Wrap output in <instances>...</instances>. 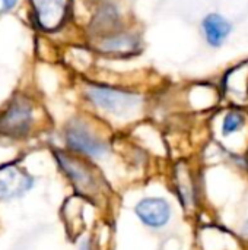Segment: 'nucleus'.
Returning <instances> with one entry per match:
<instances>
[{"instance_id":"nucleus-1","label":"nucleus","mask_w":248,"mask_h":250,"mask_svg":"<svg viewBox=\"0 0 248 250\" xmlns=\"http://www.w3.org/2000/svg\"><path fill=\"white\" fill-rule=\"evenodd\" d=\"M86 98L95 107L115 116H121L134 110L142 100L140 95L134 92L108 85H89L86 89Z\"/></svg>"},{"instance_id":"nucleus-2","label":"nucleus","mask_w":248,"mask_h":250,"mask_svg":"<svg viewBox=\"0 0 248 250\" xmlns=\"http://www.w3.org/2000/svg\"><path fill=\"white\" fill-rule=\"evenodd\" d=\"M56 160L80 195L91 198L98 192V180L85 163L61 151H56Z\"/></svg>"},{"instance_id":"nucleus-3","label":"nucleus","mask_w":248,"mask_h":250,"mask_svg":"<svg viewBox=\"0 0 248 250\" xmlns=\"http://www.w3.org/2000/svg\"><path fill=\"white\" fill-rule=\"evenodd\" d=\"M66 142L70 149L92 158L102 157L108 151L107 144L82 123H72L66 129Z\"/></svg>"},{"instance_id":"nucleus-4","label":"nucleus","mask_w":248,"mask_h":250,"mask_svg":"<svg viewBox=\"0 0 248 250\" xmlns=\"http://www.w3.org/2000/svg\"><path fill=\"white\" fill-rule=\"evenodd\" d=\"M32 120L31 107L26 103L16 101L0 114V133L6 136H22L29 130Z\"/></svg>"},{"instance_id":"nucleus-5","label":"nucleus","mask_w":248,"mask_h":250,"mask_svg":"<svg viewBox=\"0 0 248 250\" xmlns=\"http://www.w3.org/2000/svg\"><path fill=\"white\" fill-rule=\"evenodd\" d=\"M137 218L151 229L165 227L171 220V205L162 198H145L134 207Z\"/></svg>"},{"instance_id":"nucleus-6","label":"nucleus","mask_w":248,"mask_h":250,"mask_svg":"<svg viewBox=\"0 0 248 250\" xmlns=\"http://www.w3.org/2000/svg\"><path fill=\"white\" fill-rule=\"evenodd\" d=\"M34 179L16 166L0 167V199H12L28 192Z\"/></svg>"},{"instance_id":"nucleus-7","label":"nucleus","mask_w":248,"mask_h":250,"mask_svg":"<svg viewBox=\"0 0 248 250\" xmlns=\"http://www.w3.org/2000/svg\"><path fill=\"white\" fill-rule=\"evenodd\" d=\"M140 40L137 35H133L130 32H115V34H107L102 37L99 42V48L107 53L117 57H129L139 53Z\"/></svg>"},{"instance_id":"nucleus-8","label":"nucleus","mask_w":248,"mask_h":250,"mask_svg":"<svg viewBox=\"0 0 248 250\" xmlns=\"http://www.w3.org/2000/svg\"><path fill=\"white\" fill-rule=\"evenodd\" d=\"M202 31L210 47H221L232 32V23L221 13H209L202 21Z\"/></svg>"},{"instance_id":"nucleus-9","label":"nucleus","mask_w":248,"mask_h":250,"mask_svg":"<svg viewBox=\"0 0 248 250\" xmlns=\"http://www.w3.org/2000/svg\"><path fill=\"white\" fill-rule=\"evenodd\" d=\"M32 4L41 26L51 29L61 22L66 9V0H32Z\"/></svg>"},{"instance_id":"nucleus-10","label":"nucleus","mask_w":248,"mask_h":250,"mask_svg":"<svg viewBox=\"0 0 248 250\" xmlns=\"http://www.w3.org/2000/svg\"><path fill=\"white\" fill-rule=\"evenodd\" d=\"M246 125V117L238 110H231L225 114L222 122V135L229 136L238 130H241Z\"/></svg>"},{"instance_id":"nucleus-11","label":"nucleus","mask_w":248,"mask_h":250,"mask_svg":"<svg viewBox=\"0 0 248 250\" xmlns=\"http://www.w3.org/2000/svg\"><path fill=\"white\" fill-rule=\"evenodd\" d=\"M16 3H18V0H1V4H3V10H6V12H9V10H12L15 6H16Z\"/></svg>"},{"instance_id":"nucleus-12","label":"nucleus","mask_w":248,"mask_h":250,"mask_svg":"<svg viewBox=\"0 0 248 250\" xmlns=\"http://www.w3.org/2000/svg\"><path fill=\"white\" fill-rule=\"evenodd\" d=\"M243 236L248 239V220L246 221V224H244V227H243Z\"/></svg>"},{"instance_id":"nucleus-13","label":"nucleus","mask_w":248,"mask_h":250,"mask_svg":"<svg viewBox=\"0 0 248 250\" xmlns=\"http://www.w3.org/2000/svg\"><path fill=\"white\" fill-rule=\"evenodd\" d=\"M80 250H91L89 249V243H88V242H85V243L80 246Z\"/></svg>"}]
</instances>
